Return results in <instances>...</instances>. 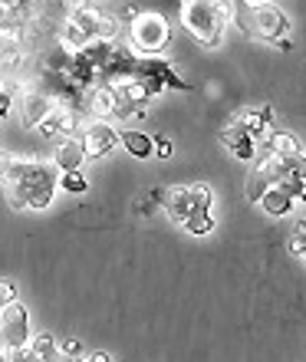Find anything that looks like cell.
I'll return each mask as SVG.
<instances>
[{"instance_id": "cell-23", "label": "cell", "mask_w": 306, "mask_h": 362, "mask_svg": "<svg viewBox=\"0 0 306 362\" xmlns=\"http://www.w3.org/2000/svg\"><path fill=\"white\" fill-rule=\"evenodd\" d=\"M152 155H158V158H172V142L168 139H158L152 148Z\"/></svg>"}, {"instance_id": "cell-6", "label": "cell", "mask_w": 306, "mask_h": 362, "mask_svg": "<svg viewBox=\"0 0 306 362\" xmlns=\"http://www.w3.org/2000/svg\"><path fill=\"white\" fill-rule=\"evenodd\" d=\"M30 316H27V306L20 303H10L4 313H0V349L4 353H20L30 346Z\"/></svg>"}, {"instance_id": "cell-17", "label": "cell", "mask_w": 306, "mask_h": 362, "mask_svg": "<svg viewBox=\"0 0 306 362\" xmlns=\"http://www.w3.org/2000/svg\"><path fill=\"white\" fill-rule=\"evenodd\" d=\"M270 188H273V185H270V178H267V175H260L257 168L247 175V188H244V191H247V201H254V204H257V201L264 198Z\"/></svg>"}, {"instance_id": "cell-20", "label": "cell", "mask_w": 306, "mask_h": 362, "mask_svg": "<svg viewBox=\"0 0 306 362\" xmlns=\"http://www.w3.org/2000/svg\"><path fill=\"white\" fill-rule=\"evenodd\" d=\"M59 353L66 356V359H83V356H86V349H83V339L69 336V339H63V343H59Z\"/></svg>"}, {"instance_id": "cell-27", "label": "cell", "mask_w": 306, "mask_h": 362, "mask_svg": "<svg viewBox=\"0 0 306 362\" xmlns=\"http://www.w3.org/2000/svg\"><path fill=\"white\" fill-rule=\"evenodd\" d=\"M7 162H10V155L0 152V178H4V172H7Z\"/></svg>"}, {"instance_id": "cell-8", "label": "cell", "mask_w": 306, "mask_h": 362, "mask_svg": "<svg viewBox=\"0 0 306 362\" xmlns=\"http://www.w3.org/2000/svg\"><path fill=\"white\" fill-rule=\"evenodd\" d=\"M119 145V132H115L109 122L102 119H93V122L83 129V148H86V158H105Z\"/></svg>"}, {"instance_id": "cell-22", "label": "cell", "mask_w": 306, "mask_h": 362, "mask_svg": "<svg viewBox=\"0 0 306 362\" xmlns=\"http://www.w3.org/2000/svg\"><path fill=\"white\" fill-rule=\"evenodd\" d=\"M13 103H17V99H13V93H10L7 86H0V119H7L10 109H13Z\"/></svg>"}, {"instance_id": "cell-31", "label": "cell", "mask_w": 306, "mask_h": 362, "mask_svg": "<svg viewBox=\"0 0 306 362\" xmlns=\"http://www.w3.org/2000/svg\"><path fill=\"white\" fill-rule=\"evenodd\" d=\"M303 244H306V234H303ZM303 260H306V247H303Z\"/></svg>"}, {"instance_id": "cell-25", "label": "cell", "mask_w": 306, "mask_h": 362, "mask_svg": "<svg viewBox=\"0 0 306 362\" xmlns=\"http://www.w3.org/2000/svg\"><path fill=\"white\" fill-rule=\"evenodd\" d=\"M86 362H112V356H109V353H89Z\"/></svg>"}, {"instance_id": "cell-30", "label": "cell", "mask_w": 306, "mask_h": 362, "mask_svg": "<svg viewBox=\"0 0 306 362\" xmlns=\"http://www.w3.org/2000/svg\"><path fill=\"white\" fill-rule=\"evenodd\" d=\"M0 362H10V356H7V353H4V349H0Z\"/></svg>"}, {"instance_id": "cell-3", "label": "cell", "mask_w": 306, "mask_h": 362, "mask_svg": "<svg viewBox=\"0 0 306 362\" xmlns=\"http://www.w3.org/2000/svg\"><path fill=\"white\" fill-rule=\"evenodd\" d=\"M230 17L237 20V27L254 40H264V43H277V40L287 37V17L280 13L277 7H270V4H257V7H250L244 0L234 4V13Z\"/></svg>"}, {"instance_id": "cell-4", "label": "cell", "mask_w": 306, "mask_h": 362, "mask_svg": "<svg viewBox=\"0 0 306 362\" xmlns=\"http://www.w3.org/2000/svg\"><path fill=\"white\" fill-rule=\"evenodd\" d=\"M172 43V30L162 13H139L129 23V49L135 57H158Z\"/></svg>"}, {"instance_id": "cell-5", "label": "cell", "mask_w": 306, "mask_h": 362, "mask_svg": "<svg viewBox=\"0 0 306 362\" xmlns=\"http://www.w3.org/2000/svg\"><path fill=\"white\" fill-rule=\"evenodd\" d=\"M165 211L175 224H188L194 214H208L211 211V188L208 185H178V188L165 191Z\"/></svg>"}, {"instance_id": "cell-11", "label": "cell", "mask_w": 306, "mask_h": 362, "mask_svg": "<svg viewBox=\"0 0 306 362\" xmlns=\"http://www.w3.org/2000/svg\"><path fill=\"white\" fill-rule=\"evenodd\" d=\"M115 109H119V95H115V89H109L105 83H96V86L89 89L86 95V112L93 115V119H102V122H109L115 115Z\"/></svg>"}, {"instance_id": "cell-21", "label": "cell", "mask_w": 306, "mask_h": 362, "mask_svg": "<svg viewBox=\"0 0 306 362\" xmlns=\"http://www.w3.org/2000/svg\"><path fill=\"white\" fill-rule=\"evenodd\" d=\"M10 303H17V284L13 280H0V310H7Z\"/></svg>"}, {"instance_id": "cell-24", "label": "cell", "mask_w": 306, "mask_h": 362, "mask_svg": "<svg viewBox=\"0 0 306 362\" xmlns=\"http://www.w3.org/2000/svg\"><path fill=\"white\" fill-rule=\"evenodd\" d=\"M10 362H43V359L33 356L30 349H20V353H10Z\"/></svg>"}, {"instance_id": "cell-28", "label": "cell", "mask_w": 306, "mask_h": 362, "mask_svg": "<svg viewBox=\"0 0 306 362\" xmlns=\"http://www.w3.org/2000/svg\"><path fill=\"white\" fill-rule=\"evenodd\" d=\"M47 362H69V359H66V356H63V353H57V356H49Z\"/></svg>"}, {"instance_id": "cell-12", "label": "cell", "mask_w": 306, "mask_h": 362, "mask_svg": "<svg viewBox=\"0 0 306 362\" xmlns=\"http://www.w3.org/2000/svg\"><path fill=\"white\" fill-rule=\"evenodd\" d=\"M220 142L228 145L237 158H244V162H250V158L257 155V152H254V139H250V132L240 125V119H234L228 129H220Z\"/></svg>"}, {"instance_id": "cell-29", "label": "cell", "mask_w": 306, "mask_h": 362, "mask_svg": "<svg viewBox=\"0 0 306 362\" xmlns=\"http://www.w3.org/2000/svg\"><path fill=\"white\" fill-rule=\"evenodd\" d=\"M244 4H250V7H257V4H267V0H244Z\"/></svg>"}, {"instance_id": "cell-7", "label": "cell", "mask_w": 306, "mask_h": 362, "mask_svg": "<svg viewBox=\"0 0 306 362\" xmlns=\"http://www.w3.org/2000/svg\"><path fill=\"white\" fill-rule=\"evenodd\" d=\"M132 76L142 83L145 89L152 95H158L165 86H172V89H188V83H184L182 76H175V69L165 63V59L158 57H139L135 59V69H132Z\"/></svg>"}, {"instance_id": "cell-18", "label": "cell", "mask_w": 306, "mask_h": 362, "mask_svg": "<svg viewBox=\"0 0 306 362\" xmlns=\"http://www.w3.org/2000/svg\"><path fill=\"white\" fill-rule=\"evenodd\" d=\"M59 188L69 191V194H83V191H89V181L83 172H66L59 175Z\"/></svg>"}, {"instance_id": "cell-16", "label": "cell", "mask_w": 306, "mask_h": 362, "mask_svg": "<svg viewBox=\"0 0 306 362\" xmlns=\"http://www.w3.org/2000/svg\"><path fill=\"white\" fill-rule=\"evenodd\" d=\"M27 349H30L33 356H40V359L47 362L49 356H57V353H59V343H57V339H53L49 333H37V336H30V346H27Z\"/></svg>"}, {"instance_id": "cell-2", "label": "cell", "mask_w": 306, "mask_h": 362, "mask_svg": "<svg viewBox=\"0 0 306 362\" xmlns=\"http://www.w3.org/2000/svg\"><path fill=\"white\" fill-rule=\"evenodd\" d=\"M228 20L230 7L224 0H184L182 4V27L204 47H218Z\"/></svg>"}, {"instance_id": "cell-19", "label": "cell", "mask_w": 306, "mask_h": 362, "mask_svg": "<svg viewBox=\"0 0 306 362\" xmlns=\"http://www.w3.org/2000/svg\"><path fill=\"white\" fill-rule=\"evenodd\" d=\"M184 230H192V234H211V230H214V218H211V211L208 214H194V218L184 224Z\"/></svg>"}, {"instance_id": "cell-13", "label": "cell", "mask_w": 306, "mask_h": 362, "mask_svg": "<svg viewBox=\"0 0 306 362\" xmlns=\"http://www.w3.org/2000/svg\"><path fill=\"white\" fill-rule=\"evenodd\" d=\"M257 204L267 211V214H273V218H283V214H290V211H293V198H290L280 185H273V188H270L267 194L257 201Z\"/></svg>"}, {"instance_id": "cell-1", "label": "cell", "mask_w": 306, "mask_h": 362, "mask_svg": "<svg viewBox=\"0 0 306 362\" xmlns=\"http://www.w3.org/2000/svg\"><path fill=\"white\" fill-rule=\"evenodd\" d=\"M57 188H59V168L53 162H37L33 158L23 181H20L17 188H7V198L17 211H23V208L43 211L53 204V191Z\"/></svg>"}, {"instance_id": "cell-10", "label": "cell", "mask_w": 306, "mask_h": 362, "mask_svg": "<svg viewBox=\"0 0 306 362\" xmlns=\"http://www.w3.org/2000/svg\"><path fill=\"white\" fill-rule=\"evenodd\" d=\"M20 103H23V112H20V122L27 125V129H37L43 119H47L53 109H57V99L49 93H40V89H30V93L20 95Z\"/></svg>"}, {"instance_id": "cell-9", "label": "cell", "mask_w": 306, "mask_h": 362, "mask_svg": "<svg viewBox=\"0 0 306 362\" xmlns=\"http://www.w3.org/2000/svg\"><path fill=\"white\" fill-rule=\"evenodd\" d=\"M86 162V148H83V135H66L57 139V152H53V165L59 168V175L79 172Z\"/></svg>"}, {"instance_id": "cell-15", "label": "cell", "mask_w": 306, "mask_h": 362, "mask_svg": "<svg viewBox=\"0 0 306 362\" xmlns=\"http://www.w3.org/2000/svg\"><path fill=\"white\" fill-rule=\"evenodd\" d=\"M119 142H122L125 148H129V155H135V158H148L155 148V139H148L145 132H132V129L119 135Z\"/></svg>"}, {"instance_id": "cell-14", "label": "cell", "mask_w": 306, "mask_h": 362, "mask_svg": "<svg viewBox=\"0 0 306 362\" xmlns=\"http://www.w3.org/2000/svg\"><path fill=\"white\" fill-rule=\"evenodd\" d=\"M267 148L277 155V158H283V162H290V158H300V155H303V152H300V142L290 132H270Z\"/></svg>"}, {"instance_id": "cell-26", "label": "cell", "mask_w": 306, "mask_h": 362, "mask_svg": "<svg viewBox=\"0 0 306 362\" xmlns=\"http://www.w3.org/2000/svg\"><path fill=\"white\" fill-rule=\"evenodd\" d=\"M277 47L283 49V53H287V49H293V40H290V37H283V40H277Z\"/></svg>"}]
</instances>
